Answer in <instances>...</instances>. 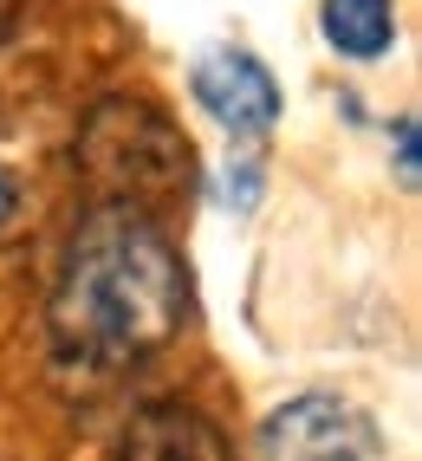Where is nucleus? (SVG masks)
Masks as SVG:
<instances>
[{"mask_svg":"<svg viewBox=\"0 0 422 461\" xmlns=\"http://www.w3.org/2000/svg\"><path fill=\"white\" fill-rule=\"evenodd\" d=\"M189 312V273L157 214L92 202L78 214L52 280V357L78 377H117L163 351Z\"/></svg>","mask_w":422,"mask_h":461,"instance_id":"obj_1","label":"nucleus"},{"mask_svg":"<svg viewBox=\"0 0 422 461\" xmlns=\"http://www.w3.org/2000/svg\"><path fill=\"white\" fill-rule=\"evenodd\" d=\"M78 176L98 202L163 214L195 195V149L149 98H98L78 124Z\"/></svg>","mask_w":422,"mask_h":461,"instance_id":"obj_2","label":"nucleus"},{"mask_svg":"<svg viewBox=\"0 0 422 461\" xmlns=\"http://www.w3.org/2000/svg\"><path fill=\"white\" fill-rule=\"evenodd\" d=\"M260 455L266 461H377L383 429L345 396L306 390L260 422Z\"/></svg>","mask_w":422,"mask_h":461,"instance_id":"obj_3","label":"nucleus"},{"mask_svg":"<svg viewBox=\"0 0 422 461\" xmlns=\"http://www.w3.org/2000/svg\"><path fill=\"white\" fill-rule=\"evenodd\" d=\"M189 85H195L202 111L215 117L221 131H234V137H266L280 124V85H274V72H266L254 52H240V46H208L195 59Z\"/></svg>","mask_w":422,"mask_h":461,"instance_id":"obj_4","label":"nucleus"},{"mask_svg":"<svg viewBox=\"0 0 422 461\" xmlns=\"http://www.w3.org/2000/svg\"><path fill=\"white\" fill-rule=\"evenodd\" d=\"M111 461H234L228 436L189 403H149L111 442Z\"/></svg>","mask_w":422,"mask_h":461,"instance_id":"obj_5","label":"nucleus"},{"mask_svg":"<svg viewBox=\"0 0 422 461\" xmlns=\"http://www.w3.org/2000/svg\"><path fill=\"white\" fill-rule=\"evenodd\" d=\"M325 40L345 59H383L397 46V7L390 0H325Z\"/></svg>","mask_w":422,"mask_h":461,"instance_id":"obj_6","label":"nucleus"},{"mask_svg":"<svg viewBox=\"0 0 422 461\" xmlns=\"http://www.w3.org/2000/svg\"><path fill=\"white\" fill-rule=\"evenodd\" d=\"M397 176H403V189H416V176H422V163H416V117L397 124Z\"/></svg>","mask_w":422,"mask_h":461,"instance_id":"obj_7","label":"nucleus"},{"mask_svg":"<svg viewBox=\"0 0 422 461\" xmlns=\"http://www.w3.org/2000/svg\"><path fill=\"white\" fill-rule=\"evenodd\" d=\"M13 214H20V182H13L7 169H0V228H7Z\"/></svg>","mask_w":422,"mask_h":461,"instance_id":"obj_8","label":"nucleus"},{"mask_svg":"<svg viewBox=\"0 0 422 461\" xmlns=\"http://www.w3.org/2000/svg\"><path fill=\"white\" fill-rule=\"evenodd\" d=\"M13 14H20V0H0V40H7V26H13Z\"/></svg>","mask_w":422,"mask_h":461,"instance_id":"obj_9","label":"nucleus"}]
</instances>
